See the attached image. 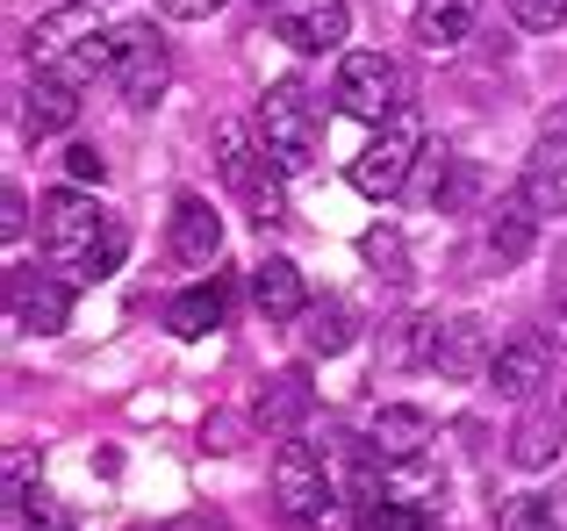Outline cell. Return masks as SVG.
Wrapping results in <instances>:
<instances>
[{
    "instance_id": "52a82bcc",
    "label": "cell",
    "mask_w": 567,
    "mask_h": 531,
    "mask_svg": "<svg viewBox=\"0 0 567 531\" xmlns=\"http://www.w3.org/2000/svg\"><path fill=\"white\" fill-rule=\"evenodd\" d=\"M338 108L360 115V123H388V115H402V101H410V80H402V65L388 51H346L338 58Z\"/></svg>"
},
{
    "instance_id": "836d02e7",
    "label": "cell",
    "mask_w": 567,
    "mask_h": 531,
    "mask_svg": "<svg viewBox=\"0 0 567 531\" xmlns=\"http://www.w3.org/2000/svg\"><path fill=\"white\" fill-rule=\"evenodd\" d=\"M546 337H554V352H567V280L546 294Z\"/></svg>"
},
{
    "instance_id": "8fae6325",
    "label": "cell",
    "mask_w": 567,
    "mask_h": 531,
    "mask_svg": "<svg viewBox=\"0 0 567 531\" xmlns=\"http://www.w3.org/2000/svg\"><path fill=\"white\" fill-rule=\"evenodd\" d=\"M8 316L22 323V331H65L72 323V280L14 266L8 273Z\"/></svg>"
},
{
    "instance_id": "83f0119b",
    "label": "cell",
    "mask_w": 567,
    "mask_h": 531,
    "mask_svg": "<svg viewBox=\"0 0 567 531\" xmlns=\"http://www.w3.org/2000/svg\"><path fill=\"white\" fill-rule=\"evenodd\" d=\"M445 180H453V152H445V144H424V158H416V195L445 201Z\"/></svg>"
},
{
    "instance_id": "3957f363",
    "label": "cell",
    "mask_w": 567,
    "mask_h": 531,
    "mask_svg": "<svg viewBox=\"0 0 567 531\" xmlns=\"http://www.w3.org/2000/svg\"><path fill=\"white\" fill-rule=\"evenodd\" d=\"M259 144H266V158H274L280 173H309L317 166L323 115H317V101H309L302 80H274L259 94Z\"/></svg>"
},
{
    "instance_id": "d4e9b609",
    "label": "cell",
    "mask_w": 567,
    "mask_h": 531,
    "mask_svg": "<svg viewBox=\"0 0 567 531\" xmlns=\"http://www.w3.org/2000/svg\"><path fill=\"white\" fill-rule=\"evenodd\" d=\"M8 531H72V510L29 489V496H14V503H8Z\"/></svg>"
},
{
    "instance_id": "5b68a950",
    "label": "cell",
    "mask_w": 567,
    "mask_h": 531,
    "mask_svg": "<svg viewBox=\"0 0 567 531\" xmlns=\"http://www.w3.org/2000/svg\"><path fill=\"white\" fill-rule=\"evenodd\" d=\"M216 166H223V180H230L237 195L251 201V216H259V223H280V216H288V195H280V166L266 158L259 123H216Z\"/></svg>"
},
{
    "instance_id": "d6986e66",
    "label": "cell",
    "mask_w": 567,
    "mask_h": 531,
    "mask_svg": "<svg viewBox=\"0 0 567 531\" xmlns=\"http://www.w3.org/2000/svg\"><path fill=\"white\" fill-rule=\"evenodd\" d=\"M251 302H259V316H266V323H295V316H309V288H302V273H295L288 259H266L259 273H251Z\"/></svg>"
},
{
    "instance_id": "ffe728a7",
    "label": "cell",
    "mask_w": 567,
    "mask_h": 531,
    "mask_svg": "<svg viewBox=\"0 0 567 531\" xmlns=\"http://www.w3.org/2000/svg\"><path fill=\"white\" fill-rule=\"evenodd\" d=\"M223 309H230V288H223V280H202V288H187V294L166 302V331L173 337H208L223 323Z\"/></svg>"
},
{
    "instance_id": "5bb4252c",
    "label": "cell",
    "mask_w": 567,
    "mask_h": 531,
    "mask_svg": "<svg viewBox=\"0 0 567 531\" xmlns=\"http://www.w3.org/2000/svg\"><path fill=\"white\" fill-rule=\"evenodd\" d=\"M554 381V360H546V337H511L496 345V366H488V388L503 403H532V395Z\"/></svg>"
},
{
    "instance_id": "8992f818",
    "label": "cell",
    "mask_w": 567,
    "mask_h": 531,
    "mask_svg": "<svg viewBox=\"0 0 567 531\" xmlns=\"http://www.w3.org/2000/svg\"><path fill=\"white\" fill-rule=\"evenodd\" d=\"M424 123H416L410 108L402 115H388V123L374 129V144H367L360 158H352V187H360L367 201H395L402 187L416 180V158H424Z\"/></svg>"
},
{
    "instance_id": "e575fe53",
    "label": "cell",
    "mask_w": 567,
    "mask_h": 531,
    "mask_svg": "<svg viewBox=\"0 0 567 531\" xmlns=\"http://www.w3.org/2000/svg\"><path fill=\"white\" fill-rule=\"evenodd\" d=\"M223 0H158V14H173V22H208Z\"/></svg>"
},
{
    "instance_id": "484cf974",
    "label": "cell",
    "mask_w": 567,
    "mask_h": 531,
    "mask_svg": "<svg viewBox=\"0 0 567 531\" xmlns=\"http://www.w3.org/2000/svg\"><path fill=\"white\" fill-rule=\"evenodd\" d=\"M360 252H367V266H374V273H388V280L410 273V244H402V230H395V223H374V230L360 238Z\"/></svg>"
},
{
    "instance_id": "7a4b0ae2",
    "label": "cell",
    "mask_w": 567,
    "mask_h": 531,
    "mask_svg": "<svg viewBox=\"0 0 567 531\" xmlns=\"http://www.w3.org/2000/svg\"><path fill=\"white\" fill-rule=\"evenodd\" d=\"M29 65H37L43 80L94 86L101 72H115V29L101 22L94 0H58L51 14L29 22Z\"/></svg>"
},
{
    "instance_id": "f1b7e54d",
    "label": "cell",
    "mask_w": 567,
    "mask_h": 531,
    "mask_svg": "<svg viewBox=\"0 0 567 531\" xmlns=\"http://www.w3.org/2000/svg\"><path fill=\"white\" fill-rule=\"evenodd\" d=\"M65 173H72V187H101V173H109V158H101L94 144H65Z\"/></svg>"
},
{
    "instance_id": "d6a6232c",
    "label": "cell",
    "mask_w": 567,
    "mask_h": 531,
    "mask_svg": "<svg viewBox=\"0 0 567 531\" xmlns=\"http://www.w3.org/2000/svg\"><path fill=\"white\" fill-rule=\"evenodd\" d=\"M0 230H8V244H22V230H29V201H22V187H8V195H0Z\"/></svg>"
},
{
    "instance_id": "7402d4cb",
    "label": "cell",
    "mask_w": 567,
    "mask_h": 531,
    "mask_svg": "<svg viewBox=\"0 0 567 531\" xmlns=\"http://www.w3.org/2000/svg\"><path fill=\"white\" fill-rule=\"evenodd\" d=\"M352 524H360V531H439L431 510L395 503L388 489H352Z\"/></svg>"
},
{
    "instance_id": "ac0fdd59",
    "label": "cell",
    "mask_w": 567,
    "mask_h": 531,
    "mask_svg": "<svg viewBox=\"0 0 567 531\" xmlns=\"http://www.w3.org/2000/svg\"><path fill=\"white\" fill-rule=\"evenodd\" d=\"M80 123V86H65V80H37L22 94V129L29 137H65V129Z\"/></svg>"
},
{
    "instance_id": "1f68e13d",
    "label": "cell",
    "mask_w": 567,
    "mask_h": 531,
    "mask_svg": "<svg viewBox=\"0 0 567 531\" xmlns=\"http://www.w3.org/2000/svg\"><path fill=\"white\" fill-rule=\"evenodd\" d=\"M474 195H482V173H474V166H453V180H445V201H439V209H467Z\"/></svg>"
},
{
    "instance_id": "9a60e30c",
    "label": "cell",
    "mask_w": 567,
    "mask_h": 531,
    "mask_svg": "<svg viewBox=\"0 0 567 531\" xmlns=\"http://www.w3.org/2000/svg\"><path fill=\"white\" fill-rule=\"evenodd\" d=\"M367 446H374V460H424L431 417L410 409V403H388V409H374V424H367Z\"/></svg>"
},
{
    "instance_id": "cb8c5ba5",
    "label": "cell",
    "mask_w": 567,
    "mask_h": 531,
    "mask_svg": "<svg viewBox=\"0 0 567 531\" xmlns=\"http://www.w3.org/2000/svg\"><path fill=\"white\" fill-rule=\"evenodd\" d=\"M511 460L532 467V475H539V467H554L560 460V424L554 417H525V424H517V438H511Z\"/></svg>"
},
{
    "instance_id": "277c9868",
    "label": "cell",
    "mask_w": 567,
    "mask_h": 531,
    "mask_svg": "<svg viewBox=\"0 0 567 531\" xmlns=\"http://www.w3.org/2000/svg\"><path fill=\"white\" fill-rule=\"evenodd\" d=\"M274 510H280L288 531H323V518L338 510L331 467L317 460L309 438H280V452H274Z\"/></svg>"
},
{
    "instance_id": "4dcf8cb0",
    "label": "cell",
    "mask_w": 567,
    "mask_h": 531,
    "mask_svg": "<svg viewBox=\"0 0 567 531\" xmlns=\"http://www.w3.org/2000/svg\"><path fill=\"white\" fill-rule=\"evenodd\" d=\"M511 14L525 29H560L567 22V0H511Z\"/></svg>"
},
{
    "instance_id": "44dd1931",
    "label": "cell",
    "mask_w": 567,
    "mask_h": 531,
    "mask_svg": "<svg viewBox=\"0 0 567 531\" xmlns=\"http://www.w3.org/2000/svg\"><path fill=\"white\" fill-rule=\"evenodd\" d=\"M309 403H317L309 374H302V366H288V374H274V381H266V395H259V424H266V431H280V438H288L295 424L309 417Z\"/></svg>"
},
{
    "instance_id": "2e32d148",
    "label": "cell",
    "mask_w": 567,
    "mask_h": 531,
    "mask_svg": "<svg viewBox=\"0 0 567 531\" xmlns=\"http://www.w3.org/2000/svg\"><path fill=\"white\" fill-rule=\"evenodd\" d=\"M474 22H482V0H416L410 37L424 43V51H460V43L474 37Z\"/></svg>"
},
{
    "instance_id": "30bf717a",
    "label": "cell",
    "mask_w": 567,
    "mask_h": 531,
    "mask_svg": "<svg viewBox=\"0 0 567 531\" xmlns=\"http://www.w3.org/2000/svg\"><path fill=\"white\" fill-rule=\"evenodd\" d=\"M488 366H496V337H488L482 316H445L439 323V352H431V374L439 381H488Z\"/></svg>"
},
{
    "instance_id": "6da1fadb",
    "label": "cell",
    "mask_w": 567,
    "mask_h": 531,
    "mask_svg": "<svg viewBox=\"0 0 567 531\" xmlns=\"http://www.w3.org/2000/svg\"><path fill=\"white\" fill-rule=\"evenodd\" d=\"M43 259L58 280L94 288L123 266V230L109 223V209L86 187H58V195H43Z\"/></svg>"
},
{
    "instance_id": "603a6c76",
    "label": "cell",
    "mask_w": 567,
    "mask_h": 531,
    "mask_svg": "<svg viewBox=\"0 0 567 531\" xmlns=\"http://www.w3.org/2000/svg\"><path fill=\"white\" fill-rule=\"evenodd\" d=\"M352 337H360V323H352V309H346V302H317V309H309V323H302V345H309V352L338 360Z\"/></svg>"
},
{
    "instance_id": "ba28073f",
    "label": "cell",
    "mask_w": 567,
    "mask_h": 531,
    "mask_svg": "<svg viewBox=\"0 0 567 531\" xmlns=\"http://www.w3.org/2000/svg\"><path fill=\"white\" fill-rule=\"evenodd\" d=\"M166 72H173V58H166V37H158V22L115 29V72H109V80L123 86L130 108H152V101L166 94Z\"/></svg>"
},
{
    "instance_id": "4316f807",
    "label": "cell",
    "mask_w": 567,
    "mask_h": 531,
    "mask_svg": "<svg viewBox=\"0 0 567 531\" xmlns=\"http://www.w3.org/2000/svg\"><path fill=\"white\" fill-rule=\"evenodd\" d=\"M496 531H554V503H546V496H511Z\"/></svg>"
},
{
    "instance_id": "9c48e42d",
    "label": "cell",
    "mask_w": 567,
    "mask_h": 531,
    "mask_svg": "<svg viewBox=\"0 0 567 531\" xmlns=\"http://www.w3.org/2000/svg\"><path fill=\"white\" fill-rule=\"evenodd\" d=\"M274 29H280V43L323 58V51H346L352 8H346V0H274Z\"/></svg>"
},
{
    "instance_id": "f546056e",
    "label": "cell",
    "mask_w": 567,
    "mask_h": 531,
    "mask_svg": "<svg viewBox=\"0 0 567 531\" xmlns=\"http://www.w3.org/2000/svg\"><path fill=\"white\" fill-rule=\"evenodd\" d=\"M29 489H37V452H29V446H8V489H0V496L14 503V496H29Z\"/></svg>"
},
{
    "instance_id": "4fadbf2b",
    "label": "cell",
    "mask_w": 567,
    "mask_h": 531,
    "mask_svg": "<svg viewBox=\"0 0 567 531\" xmlns=\"http://www.w3.org/2000/svg\"><path fill=\"white\" fill-rule=\"evenodd\" d=\"M532 244H539V201L517 187V195H496V209H488V259L503 266H525Z\"/></svg>"
},
{
    "instance_id": "7c38bea8",
    "label": "cell",
    "mask_w": 567,
    "mask_h": 531,
    "mask_svg": "<svg viewBox=\"0 0 567 531\" xmlns=\"http://www.w3.org/2000/svg\"><path fill=\"white\" fill-rule=\"evenodd\" d=\"M525 195L539 201V216H567V108L546 115L539 152H532V166H525Z\"/></svg>"
},
{
    "instance_id": "d590c367",
    "label": "cell",
    "mask_w": 567,
    "mask_h": 531,
    "mask_svg": "<svg viewBox=\"0 0 567 531\" xmlns=\"http://www.w3.org/2000/svg\"><path fill=\"white\" fill-rule=\"evenodd\" d=\"M560 424H567V395H560Z\"/></svg>"
},
{
    "instance_id": "e0dca14e",
    "label": "cell",
    "mask_w": 567,
    "mask_h": 531,
    "mask_svg": "<svg viewBox=\"0 0 567 531\" xmlns=\"http://www.w3.org/2000/svg\"><path fill=\"white\" fill-rule=\"evenodd\" d=\"M223 252V216L208 209L202 195H181L173 201V259L181 266H208Z\"/></svg>"
}]
</instances>
